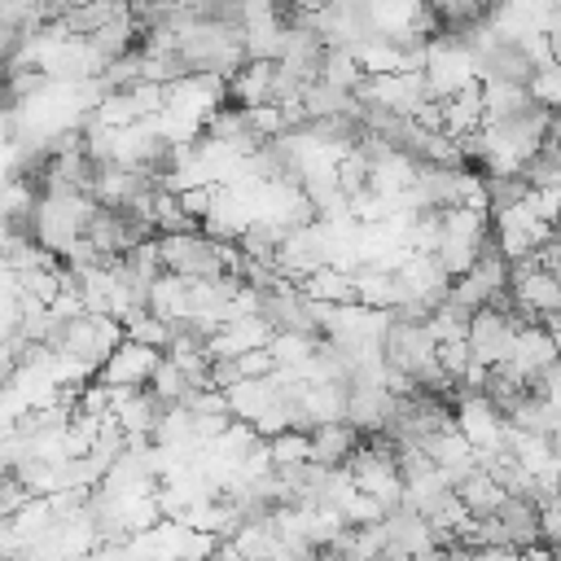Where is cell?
Returning a JSON list of instances; mask_svg holds the SVG:
<instances>
[{"mask_svg": "<svg viewBox=\"0 0 561 561\" xmlns=\"http://www.w3.org/2000/svg\"><path fill=\"white\" fill-rule=\"evenodd\" d=\"M158 245V263L167 276L180 280H219L224 263H219V241L202 237V232H184V237H153Z\"/></svg>", "mask_w": 561, "mask_h": 561, "instance_id": "cell-1", "label": "cell"}, {"mask_svg": "<svg viewBox=\"0 0 561 561\" xmlns=\"http://www.w3.org/2000/svg\"><path fill=\"white\" fill-rule=\"evenodd\" d=\"M522 324H535L526 316H500V311H473L469 324H465V351H469V364L478 368H500L513 351V337Z\"/></svg>", "mask_w": 561, "mask_h": 561, "instance_id": "cell-2", "label": "cell"}, {"mask_svg": "<svg viewBox=\"0 0 561 561\" xmlns=\"http://www.w3.org/2000/svg\"><path fill=\"white\" fill-rule=\"evenodd\" d=\"M153 364H158V351H145V346H136V342H118L114 355L96 368V381H101L105 390H145Z\"/></svg>", "mask_w": 561, "mask_h": 561, "instance_id": "cell-3", "label": "cell"}, {"mask_svg": "<svg viewBox=\"0 0 561 561\" xmlns=\"http://www.w3.org/2000/svg\"><path fill=\"white\" fill-rule=\"evenodd\" d=\"M355 447H359V434L346 421H320L307 430V460L316 469H342Z\"/></svg>", "mask_w": 561, "mask_h": 561, "instance_id": "cell-4", "label": "cell"}, {"mask_svg": "<svg viewBox=\"0 0 561 561\" xmlns=\"http://www.w3.org/2000/svg\"><path fill=\"white\" fill-rule=\"evenodd\" d=\"M482 131V101H478V83H465L456 96L443 101V136L460 140V136H478Z\"/></svg>", "mask_w": 561, "mask_h": 561, "instance_id": "cell-5", "label": "cell"}, {"mask_svg": "<svg viewBox=\"0 0 561 561\" xmlns=\"http://www.w3.org/2000/svg\"><path fill=\"white\" fill-rule=\"evenodd\" d=\"M451 495H456V504L465 508V517H495V508H500V500H504V491H500L482 469L465 473V478L451 486Z\"/></svg>", "mask_w": 561, "mask_h": 561, "instance_id": "cell-6", "label": "cell"}, {"mask_svg": "<svg viewBox=\"0 0 561 561\" xmlns=\"http://www.w3.org/2000/svg\"><path fill=\"white\" fill-rule=\"evenodd\" d=\"M359 79H364V75H359V66H355L351 48H324V57H320V79H316V83H329V88H337V92H355Z\"/></svg>", "mask_w": 561, "mask_h": 561, "instance_id": "cell-7", "label": "cell"}, {"mask_svg": "<svg viewBox=\"0 0 561 561\" xmlns=\"http://www.w3.org/2000/svg\"><path fill=\"white\" fill-rule=\"evenodd\" d=\"M167 337H171V329H167L162 320H153L149 311H140V316H131V320L123 324V342H136V346H145V351H158V355H162Z\"/></svg>", "mask_w": 561, "mask_h": 561, "instance_id": "cell-8", "label": "cell"}, {"mask_svg": "<svg viewBox=\"0 0 561 561\" xmlns=\"http://www.w3.org/2000/svg\"><path fill=\"white\" fill-rule=\"evenodd\" d=\"M526 96L539 110H557V101H561V66H539L526 79Z\"/></svg>", "mask_w": 561, "mask_h": 561, "instance_id": "cell-9", "label": "cell"}, {"mask_svg": "<svg viewBox=\"0 0 561 561\" xmlns=\"http://www.w3.org/2000/svg\"><path fill=\"white\" fill-rule=\"evenodd\" d=\"M267 456H272V469H280V465H311L307 460V434L285 430V434L267 438Z\"/></svg>", "mask_w": 561, "mask_h": 561, "instance_id": "cell-10", "label": "cell"}, {"mask_svg": "<svg viewBox=\"0 0 561 561\" xmlns=\"http://www.w3.org/2000/svg\"><path fill=\"white\" fill-rule=\"evenodd\" d=\"M210 197H215V184L210 188H188V193H175V206L197 224V232H202V219H206V210H210Z\"/></svg>", "mask_w": 561, "mask_h": 561, "instance_id": "cell-11", "label": "cell"}]
</instances>
